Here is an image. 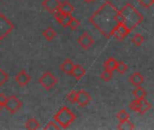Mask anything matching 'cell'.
I'll use <instances>...</instances> for the list:
<instances>
[{
	"label": "cell",
	"mask_w": 154,
	"mask_h": 130,
	"mask_svg": "<svg viewBox=\"0 0 154 130\" xmlns=\"http://www.w3.org/2000/svg\"><path fill=\"white\" fill-rule=\"evenodd\" d=\"M152 2H153V4H154V0H152Z\"/></svg>",
	"instance_id": "38"
},
{
	"label": "cell",
	"mask_w": 154,
	"mask_h": 130,
	"mask_svg": "<svg viewBox=\"0 0 154 130\" xmlns=\"http://www.w3.org/2000/svg\"><path fill=\"white\" fill-rule=\"evenodd\" d=\"M119 10L108 0L89 17L88 22L92 24L106 38H110L113 29L117 25L115 15Z\"/></svg>",
	"instance_id": "1"
},
{
	"label": "cell",
	"mask_w": 154,
	"mask_h": 130,
	"mask_svg": "<svg viewBox=\"0 0 154 130\" xmlns=\"http://www.w3.org/2000/svg\"><path fill=\"white\" fill-rule=\"evenodd\" d=\"M59 10L62 12L64 14H71L74 11V6L69 1H64L60 3Z\"/></svg>",
	"instance_id": "15"
},
{
	"label": "cell",
	"mask_w": 154,
	"mask_h": 130,
	"mask_svg": "<svg viewBox=\"0 0 154 130\" xmlns=\"http://www.w3.org/2000/svg\"><path fill=\"white\" fill-rule=\"evenodd\" d=\"M71 18H72V15H71V14H64L63 18H62L61 21L60 22V25H61L62 27H64V28L69 27V23H70Z\"/></svg>",
	"instance_id": "26"
},
{
	"label": "cell",
	"mask_w": 154,
	"mask_h": 130,
	"mask_svg": "<svg viewBox=\"0 0 154 130\" xmlns=\"http://www.w3.org/2000/svg\"><path fill=\"white\" fill-rule=\"evenodd\" d=\"M14 26L13 23L3 14H0V41L5 39L13 30Z\"/></svg>",
	"instance_id": "5"
},
{
	"label": "cell",
	"mask_w": 154,
	"mask_h": 130,
	"mask_svg": "<svg viewBox=\"0 0 154 130\" xmlns=\"http://www.w3.org/2000/svg\"><path fill=\"white\" fill-rule=\"evenodd\" d=\"M133 95L134 96L135 99L137 100H142L144 99L147 95V91L142 87V86H137L134 90H133Z\"/></svg>",
	"instance_id": "17"
},
{
	"label": "cell",
	"mask_w": 154,
	"mask_h": 130,
	"mask_svg": "<svg viewBox=\"0 0 154 130\" xmlns=\"http://www.w3.org/2000/svg\"><path fill=\"white\" fill-rule=\"evenodd\" d=\"M83 1H85L86 3H90V2H93V1H96V0H83Z\"/></svg>",
	"instance_id": "36"
},
{
	"label": "cell",
	"mask_w": 154,
	"mask_h": 130,
	"mask_svg": "<svg viewBox=\"0 0 154 130\" xmlns=\"http://www.w3.org/2000/svg\"><path fill=\"white\" fill-rule=\"evenodd\" d=\"M79 25H80V22L77 19V18H75V17H73L72 16V18H71V20H70V23H69V27L71 29V30H77L79 27Z\"/></svg>",
	"instance_id": "28"
},
{
	"label": "cell",
	"mask_w": 154,
	"mask_h": 130,
	"mask_svg": "<svg viewBox=\"0 0 154 130\" xmlns=\"http://www.w3.org/2000/svg\"><path fill=\"white\" fill-rule=\"evenodd\" d=\"M129 81L132 85L137 87V86H141L143 81H144V79L143 77V75L139 72H134L133 74L130 75L129 77Z\"/></svg>",
	"instance_id": "13"
},
{
	"label": "cell",
	"mask_w": 154,
	"mask_h": 130,
	"mask_svg": "<svg viewBox=\"0 0 154 130\" xmlns=\"http://www.w3.org/2000/svg\"><path fill=\"white\" fill-rule=\"evenodd\" d=\"M131 41H132V43H133L134 45H136V46H140V45H142V44H143V41H144V37H143V34H141V33H137L134 34V36L132 37Z\"/></svg>",
	"instance_id": "22"
},
{
	"label": "cell",
	"mask_w": 154,
	"mask_h": 130,
	"mask_svg": "<svg viewBox=\"0 0 154 130\" xmlns=\"http://www.w3.org/2000/svg\"><path fill=\"white\" fill-rule=\"evenodd\" d=\"M22 105L23 104H22L21 100L17 97L12 95V96H9L7 98V100H6V103L5 105V109L11 115H14V113H16L21 109Z\"/></svg>",
	"instance_id": "7"
},
{
	"label": "cell",
	"mask_w": 154,
	"mask_h": 130,
	"mask_svg": "<svg viewBox=\"0 0 154 130\" xmlns=\"http://www.w3.org/2000/svg\"><path fill=\"white\" fill-rule=\"evenodd\" d=\"M75 64L74 62L70 60V59H66L60 66V69L62 72L66 73V74H71L72 70L74 68Z\"/></svg>",
	"instance_id": "12"
},
{
	"label": "cell",
	"mask_w": 154,
	"mask_h": 130,
	"mask_svg": "<svg viewBox=\"0 0 154 130\" xmlns=\"http://www.w3.org/2000/svg\"><path fill=\"white\" fill-rule=\"evenodd\" d=\"M131 33V31L128 29V27L125 24H118L112 31L111 33V36L114 37L116 40L121 42L123 41L129 33Z\"/></svg>",
	"instance_id": "6"
},
{
	"label": "cell",
	"mask_w": 154,
	"mask_h": 130,
	"mask_svg": "<svg viewBox=\"0 0 154 130\" xmlns=\"http://www.w3.org/2000/svg\"><path fill=\"white\" fill-rule=\"evenodd\" d=\"M85 73H86V71H85V69H84L81 65H79V64H75V66H74V68H73V70H72L71 75H72L77 81H79V80L82 79V77L85 75Z\"/></svg>",
	"instance_id": "14"
},
{
	"label": "cell",
	"mask_w": 154,
	"mask_h": 130,
	"mask_svg": "<svg viewBox=\"0 0 154 130\" xmlns=\"http://www.w3.org/2000/svg\"><path fill=\"white\" fill-rule=\"evenodd\" d=\"M6 100H7V98L5 97V95L4 93H0V106L1 107H5Z\"/></svg>",
	"instance_id": "35"
},
{
	"label": "cell",
	"mask_w": 154,
	"mask_h": 130,
	"mask_svg": "<svg viewBox=\"0 0 154 130\" xmlns=\"http://www.w3.org/2000/svg\"><path fill=\"white\" fill-rule=\"evenodd\" d=\"M60 127H59V126L57 125V123H56V122H53V121H50V122L45 126V128H44V129L45 130H58L60 129Z\"/></svg>",
	"instance_id": "31"
},
{
	"label": "cell",
	"mask_w": 154,
	"mask_h": 130,
	"mask_svg": "<svg viewBox=\"0 0 154 130\" xmlns=\"http://www.w3.org/2000/svg\"><path fill=\"white\" fill-rule=\"evenodd\" d=\"M115 20L118 24H124L125 21V15L120 11H118L115 15Z\"/></svg>",
	"instance_id": "30"
},
{
	"label": "cell",
	"mask_w": 154,
	"mask_h": 130,
	"mask_svg": "<svg viewBox=\"0 0 154 130\" xmlns=\"http://www.w3.org/2000/svg\"><path fill=\"white\" fill-rule=\"evenodd\" d=\"M116 119L119 120V122H123V121L128 120V119H130V116H129V114H128L125 109H121V110L117 113Z\"/></svg>",
	"instance_id": "24"
},
{
	"label": "cell",
	"mask_w": 154,
	"mask_h": 130,
	"mask_svg": "<svg viewBox=\"0 0 154 130\" xmlns=\"http://www.w3.org/2000/svg\"><path fill=\"white\" fill-rule=\"evenodd\" d=\"M117 63L118 62L113 58V57H110L108 58L103 64L105 70H108V71H116V67H117Z\"/></svg>",
	"instance_id": "16"
},
{
	"label": "cell",
	"mask_w": 154,
	"mask_h": 130,
	"mask_svg": "<svg viewBox=\"0 0 154 130\" xmlns=\"http://www.w3.org/2000/svg\"><path fill=\"white\" fill-rule=\"evenodd\" d=\"M78 43L79 46L84 50H88L93 44H94V39L92 36L88 33L87 32H84L79 38H78Z\"/></svg>",
	"instance_id": "8"
},
{
	"label": "cell",
	"mask_w": 154,
	"mask_h": 130,
	"mask_svg": "<svg viewBox=\"0 0 154 130\" xmlns=\"http://www.w3.org/2000/svg\"><path fill=\"white\" fill-rule=\"evenodd\" d=\"M140 101H141V107H140V110H139L138 113L140 115H144L147 111H149L151 109L152 104L147 100H145V98L140 100Z\"/></svg>",
	"instance_id": "18"
},
{
	"label": "cell",
	"mask_w": 154,
	"mask_h": 130,
	"mask_svg": "<svg viewBox=\"0 0 154 130\" xmlns=\"http://www.w3.org/2000/svg\"><path fill=\"white\" fill-rule=\"evenodd\" d=\"M54 121L61 128H67L69 126L74 122L76 119V115L66 106H63L54 116H53Z\"/></svg>",
	"instance_id": "3"
},
{
	"label": "cell",
	"mask_w": 154,
	"mask_h": 130,
	"mask_svg": "<svg viewBox=\"0 0 154 130\" xmlns=\"http://www.w3.org/2000/svg\"><path fill=\"white\" fill-rule=\"evenodd\" d=\"M40 128V123L35 119H29L25 123V128L29 130L38 129Z\"/></svg>",
	"instance_id": "20"
},
{
	"label": "cell",
	"mask_w": 154,
	"mask_h": 130,
	"mask_svg": "<svg viewBox=\"0 0 154 130\" xmlns=\"http://www.w3.org/2000/svg\"><path fill=\"white\" fill-rule=\"evenodd\" d=\"M7 79H8L7 74L0 68V87L5 84V82L7 81Z\"/></svg>",
	"instance_id": "33"
},
{
	"label": "cell",
	"mask_w": 154,
	"mask_h": 130,
	"mask_svg": "<svg viewBox=\"0 0 154 130\" xmlns=\"http://www.w3.org/2000/svg\"><path fill=\"white\" fill-rule=\"evenodd\" d=\"M140 107H141V101H140V100H137V99L134 100L129 104V109L132 111H134V112H137L138 113L139 110H140Z\"/></svg>",
	"instance_id": "23"
},
{
	"label": "cell",
	"mask_w": 154,
	"mask_h": 130,
	"mask_svg": "<svg viewBox=\"0 0 154 130\" xmlns=\"http://www.w3.org/2000/svg\"><path fill=\"white\" fill-rule=\"evenodd\" d=\"M117 129L121 130H133L134 128V124L128 119V120H125V121H123V122H120L119 125L117 126L116 128Z\"/></svg>",
	"instance_id": "21"
},
{
	"label": "cell",
	"mask_w": 154,
	"mask_h": 130,
	"mask_svg": "<svg viewBox=\"0 0 154 130\" xmlns=\"http://www.w3.org/2000/svg\"><path fill=\"white\" fill-rule=\"evenodd\" d=\"M119 11L125 15V21L124 24L128 27L130 31L134 29L143 20V15L131 3H127Z\"/></svg>",
	"instance_id": "2"
},
{
	"label": "cell",
	"mask_w": 154,
	"mask_h": 130,
	"mask_svg": "<svg viewBox=\"0 0 154 130\" xmlns=\"http://www.w3.org/2000/svg\"><path fill=\"white\" fill-rule=\"evenodd\" d=\"M14 80L19 86L24 87L31 81V76L26 72V71L22 70L15 75Z\"/></svg>",
	"instance_id": "10"
},
{
	"label": "cell",
	"mask_w": 154,
	"mask_h": 130,
	"mask_svg": "<svg viewBox=\"0 0 154 130\" xmlns=\"http://www.w3.org/2000/svg\"><path fill=\"white\" fill-rule=\"evenodd\" d=\"M76 100H77V91L71 90L67 95V100L70 103H76Z\"/></svg>",
	"instance_id": "29"
},
{
	"label": "cell",
	"mask_w": 154,
	"mask_h": 130,
	"mask_svg": "<svg viewBox=\"0 0 154 130\" xmlns=\"http://www.w3.org/2000/svg\"><path fill=\"white\" fill-rule=\"evenodd\" d=\"M137 1L142 6H143L144 8H147V9L150 8L152 6V5H153L152 0H137Z\"/></svg>",
	"instance_id": "32"
},
{
	"label": "cell",
	"mask_w": 154,
	"mask_h": 130,
	"mask_svg": "<svg viewBox=\"0 0 154 130\" xmlns=\"http://www.w3.org/2000/svg\"><path fill=\"white\" fill-rule=\"evenodd\" d=\"M60 5V2L59 0H43L42 3V5L44 7V9L51 14H53L57 10H59Z\"/></svg>",
	"instance_id": "11"
},
{
	"label": "cell",
	"mask_w": 154,
	"mask_h": 130,
	"mask_svg": "<svg viewBox=\"0 0 154 130\" xmlns=\"http://www.w3.org/2000/svg\"><path fill=\"white\" fill-rule=\"evenodd\" d=\"M128 70V66L126 63H125L124 62H119L117 63V67H116V71L120 74H124L126 71Z\"/></svg>",
	"instance_id": "27"
},
{
	"label": "cell",
	"mask_w": 154,
	"mask_h": 130,
	"mask_svg": "<svg viewBox=\"0 0 154 130\" xmlns=\"http://www.w3.org/2000/svg\"><path fill=\"white\" fill-rule=\"evenodd\" d=\"M42 35L44 36V38L48 41V42H51V40H53L57 33L56 32L54 31V29L52 27H47L43 32H42Z\"/></svg>",
	"instance_id": "19"
},
{
	"label": "cell",
	"mask_w": 154,
	"mask_h": 130,
	"mask_svg": "<svg viewBox=\"0 0 154 130\" xmlns=\"http://www.w3.org/2000/svg\"><path fill=\"white\" fill-rule=\"evenodd\" d=\"M100 78L102 81H109L112 78H113V71H108V70H104L101 74H100Z\"/></svg>",
	"instance_id": "25"
},
{
	"label": "cell",
	"mask_w": 154,
	"mask_h": 130,
	"mask_svg": "<svg viewBox=\"0 0 154 130\" xmlns=\"http://www.w3.org/2000/svg\"><path fill=\"white\" fill-rule=\"evenodd\" d=\"M58 80L57 78L50 71H46L44 72L40 78H39V83L40 85L44 88L46 90H50L52 88H54V86L57 84Z\"/></svg>",
	"instance_id": "4"
},
{
	"label": "cell",
	"mask_w": 154,
	"mask_h": 130,
	"mask_svg": "<svg viewBox=\"0 0 154 130\" xmlns=\"http://www.w3.org/2000/svg\"><path fill=\"white\" fill-rule=\"evenodd\" d=\"M91 100V97L90 95L84 90H80L79 91H77V100H76V103L79 106V107H85L86 105H88Z\"/></svg>",
	"instance_id": "9"
},
{
	"label": "cell",
	"mask_w": 154,
	"mask_h": 130,
	"mask_svg": "<svg viewBox=\"0 0 154 130\" xmlns=\"http://www.w3.org/2000/svg\"><path fill=\"white\" fill-rule=\"evenodd\" d=\"M2 108H3V107H1V106H0V111H1V109H2Z\"/></svg>",
	"instance_id": "37"
},
{
	"label": "cell",
	"mask_w": 154,
	"mask_h": 130,
	"mask_svg": "<svg viewBox=\"0 0 154 130\" xmlns=\"http://www.w3.org/2000/svg\"><path fill=\"white\" fill-rule=\"evenodd\" d=\"M53 16H54L55 20L60 24V22L61 21V19H62L63 16H64V14H63L62 12H60V10H57L55 13H53Z\"/></svg>",
	"instance_id": "34"
}]
</instances>
